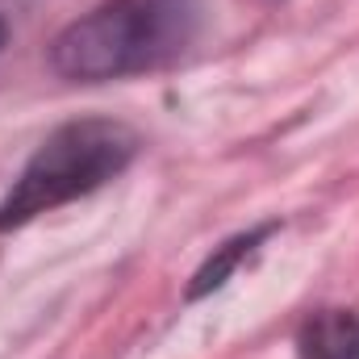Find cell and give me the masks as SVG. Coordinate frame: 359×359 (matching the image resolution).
I'll return each instance as SVG.
<instances>
[{
	"label": "cell",
	"instance_id": "6da1fadb",
	"mask_svg": "<svg viewBox=\"0 0 359 359\" xmlns=\"http://www.w3.org/2000/svg\"><path fill=\"white\" fill-rule=\"evenodd\" d=\"M196 21V0H104L55 38L50 67L76 84L142 76L188 50Z\"/></svg>",
	"mask_w": 359,
	"mask_h": 359
},
{
	"label": "cell",
	"instance_id": "7a4b0ae2",
	"mask_svg": "<svg viewBox=\"0 0 359 359\" xmlns=\"http://www.w3.org/2000/svg\"><path fill=\"white\" fill-rule=\"evenodd\" d=\"M138 155V134L113 117H80L46 134L0 201V230H17L117 180Z\"/></svg>",
	"mask_w": 359,
	"mask_h": 359
},
{
	"label": "cell",
	"instance_id": "3957f363",
	"mask_svg": "<svg viewBox=\"0 0 359 359\" xmlns=\"http://www.w3.org/2000/svg\"><path fill=\"white\" fill-rule=\"evenodd\" d=\"M297 359H359V313L322 309L305 318L297 334Z\"/></svg>",
	"mask_w": 359,
	"mask_h": 359
},
{
	"label": "cell",
	"instance_id": "277c9868",
	"mask_svg": "<svg viewBox=\"0 0 359 359\" xmlns=\"http://www.w3.org/2000/svg\"><path fill=\"white\" fill-rule=\"evenodd\" d=\"M271 226H259V230H247V234H238V238H230V243H222L205 264H201V271L192 276V284H188V297H205V292H217L226 280H230V271L238 268L264 238H268Z\"/></svg>",
	"mask_w": 359,
	"mask_h": 359
},
{
	"label": "cell",
	"instance_id": "5b68a950",
	"mask_svg": "<svg viewBox=\"0 0 359 359\" xmlns=\"http://www.w3.org/2000/svg\"><path fill=\"white\" fill-rule=\"evenodd\" d=\"M4 42H8V25L0 21V50H4Z\"/></svg>",
	"mask_w": 359,
	"mask_h": 359
}]
</instances>
